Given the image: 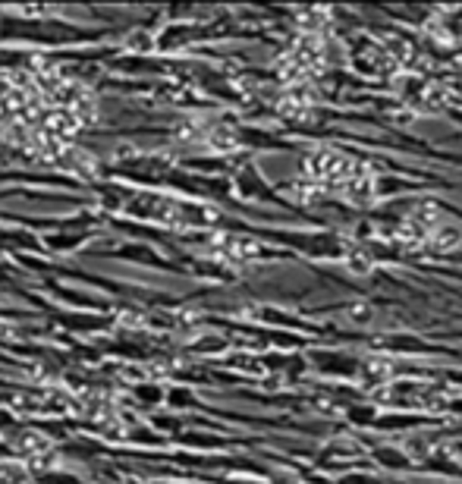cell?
<instances>
[{
  "instance_id": "1",
  "label": "cell",
  "mask_w": 462,
  "mask_h": 484,
  "mask_svg": "<svg viewBox=\"0 0 462 484\" xmlns=\"http://www.w3.org/2000/svg\"><path fill=\"white\" fill-rule=\"evenodd\" d=\"M340 192L346 195L352 205H368V201L374 198V176L368 173V167H352V173L346 176Z\"/></svg>"
},
{
  "instance_id": "2",
  "label": "cell",
  "mask_w": 462,
  "mask_h": 484,
  "mask_svg": "<svg viewBox=\"0 0 462 484\" xmlns=\"http://www.w3.org/2000/svg\"><path fill=\"white\" fill-rule=\"evenodd\" d=\"M462 242V230H459V223H437L434 230H431V236H428V245L434 251H449V249H456V245Z\"/></svg>"
},
{
  "instance_id": "3",
  "label": "cell",
  "mask_w": 462,
  "mask_h": 484,
  "mask_svg": "<svg viewBox=\"0 0 462 484\" xmlns=\"http://www.w3.org/2000/svg\"><path fill=\"white\" fill-rule=\"evenodd\" d=\"M346 264H349V270L365 274V270H371V255H368L365 249H349L346 251Z\"/></svg>"
}]
</instances>
